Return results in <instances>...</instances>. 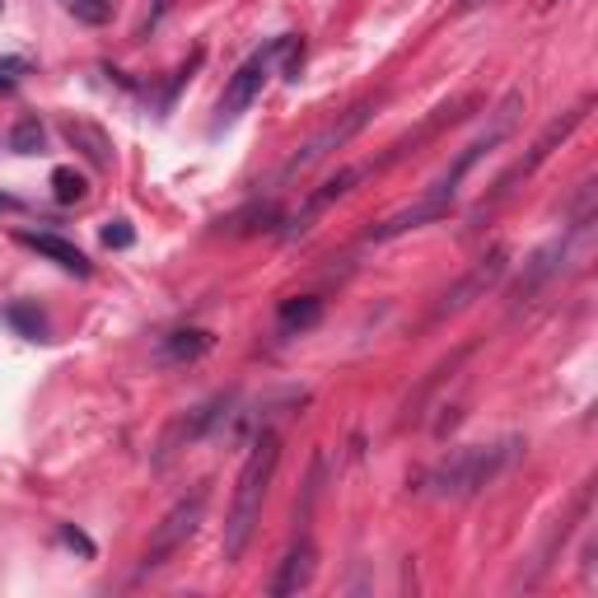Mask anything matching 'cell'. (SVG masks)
Here are the masks:
<instances>
[{
  "label": "cell",
  "instance_id": "obj_22",
  "mask_svg": "<svg viewBox=\"0 0 598 598\" xmlns=\"http://www.w3.org/2000/svg\"><path fill=\"white\" fill-rule=\"evenodd\" d=\"M24 71H28V61H24V57H5V61H0V89H14Z\"/></svg>",
  "mask_w": 598,
  "mask_h": 598
},
{
  "label": "cell",
  "instance_id": "obj_1",
  "mask_svg": "<svg viewBox=\"0 0 598 598\" xmlns=\"http://www.w3.org/2000/svg\"><path fill=\"white\" fill-rule=\"evenodd\" d=\"M519 108H524V94H506V103L496 108V117H491V127H486L472 146H463L459 150V160H453L439 178L421 192L412 207H402V211H393L388 220H379V225L370 229V239L374 244H388V239H398V234H407V229H421V225H431V220H445L449 215V207H453V197H459V187H463V178L472 169H477V160L482 154H491L500 140H506L510 132H514V122H519Z\"/></svg>",
  "mask_w": 598,
  "mask_h": 598
},
{
  "label": "cell",
  "instance_id": "obj_3",
  "mask_svg": "<svg viewBox=\"0 0 598 598\" xmlns=\"http://www.w3.org/2000/svg\"><path fill=\"white\" fill-rule=\"evenodd\" d=\"M276 468H281V439H276V431H262L253 439V453H248L244 472H239V486H234V506H229V519H225V543H220L225 561H239L248 552V543H253Z\"/></svg>",
  "mask_w": 598,
  "mask_h": 598
},
{
  "label": "cell",
  "instance_id": "obj_24",
  "mask_svg": "<svg viewBox=\"0 0 598 598\" xmlns=\"http://www.w3.org/2000/svg\"><path fill=\"white\" fill-rule=\"evenodd\" d=\"M169 5H173V0H150V14H146V34H150V28L164 20V14H169Z\"/></svg>",
  "mask_w": 598,
  "mask_h": 598
},
{
  "label": "cell",
  "instance_id": "obj_15",
  "mask_svg": "<svg viewBox=\"0 0 598 598\" xmlns=\"http://www.w3.org/2000/svg\"><path fill=\"white\" fill-rule=\"evenodd\" d=\"M211 346H215L211 333H201V327H183V333L160 337V351H154V360H160V365H192V360H201Z\"/></svg>",
  "mask_w": 598,
  "mask_h": 598
},
{
  "label": "cell",
  "instance_id": "obj_16",
  "mask_svg": "<svg viewBox=\"0 0 598 598\" xmlns=\"http://www.w3.org/2000/svg\"><path fill=\"white\" fill-rule=\"evenodd\" d=\"M319 319H323V299L299 295V299H286V304H281L276 327H281V337H295V333H309Z\"/></svg>",
  "mask_w": 598,
  "mask_h": 598
},
{
  "label": "cell",
  "instance_id": "obj_21",
  "mask_svg": "<svg viewBox=\"0 0 598 598\" xmlns=\"http://www.w3.org/2000/svg\"><path fill=\"white\" fill-rule=\"evenodd\" d=\"M103 244H108V248H132V244H136V229L127 225V220H113V225L103 229Z\"/></svg>",
  "mask_w": 598,
  "mask_h": 598
},
{
  "label": "cell",
  "instance_id": "obj_13",
  "mask_svg": "<svg viewBox=\"0 0 598 598\" xmlns=\"http://www.w3.org/2000/svg\"><path fill=\"white\" fill-rule=\"evenodd\" d=\"M14 239H20L24 248H34V253L38 258H47V262H57L61 266V272H71V276H94V262L80 253V248H75V244H66V239H61V234H38V229H20V234H14Z\"/></svg>",
  "mask_w": 598,
  "mask_h": 598
},
{
  "label": "cell",
  "instance_id": "obj_19",
  "mask_svg": "<svg viewBox=\"0 0 598 598\" xmlns=\"http://www.w3.org/2000/svg\"><path fill=\"white\" fill-rule=\"evenodd\" d=\"M52 192H57V201H85V192H89V183H85V173H75V169H52Z\"/></svg>",
  "mask_w": 598,
  "mask_h": 598
},
{
  "label": "cell",
  "instance_id": "obj_4",
  "mask_svg": "<svg viewBox=\"0 0 598 598\" xmlns=\"http://www.w3.org/2000/svg\"><path fill=\"white\" fill-rule=\"evenodd\" d=\"M589 108H594V99H585V103H575L571 108V113H565V117H557V122H547V127H543V136L538 140H533V146H528V154H519V160L506 169V173H500V178H496V187H491V197H486L482 201V207H477V215H472V220H482L486 211H496L500 207V201H506L510 192H514V187L519 183H528L533 178V173H538L547 160H552V150H561L565 146V140H571L575 136V127H580V122H585L589 117Z\"/></svg>",
  "mask_w": 598,
  "mask_h": 598
},
{
  "label": "cell",
  "instance_id": "obj_5",
  "mask_svg": "<svg viewBox=\"0 0 598 598\" xmlns=\"http://www.w3.org/2000/svg\"><path fill=\"white\" fill-rule=\"evenodd\" d=\"M207 486H197L192 496H183L178 506H173L160 524H154L150 533V543H146V552H140V565H136V580H146L154 571H164L169 557H178L187 543L197 538V528H201V519H207Z\"/></svg>",
  "mask_w": 598,
  "mask_h": 598
},
{
  "label": "cell",
  "instance_id": "obj_14",
  "mask_svg": "<svg viewBox=\"0 0 598 598\" xmlns=\"http://www.w3.org/2000/svg\"><path fill=\"white\" fill-rule=\"evenodd\" d=\"M61 132H66V140L85 154L94 169H113V140H108L103 127H94V122H85V117H66L61 122Z\"/></svg>",
  "mask_w": 598,
  "mask_h": 598
},
{
  "label": "cell",
  "instance_id": "obj_2",
  "mask_svg": "<svg viewBox=\"0 0 598 598\" xmlns=\"http://www.w3.org/2000/svg\"><path fill=\"white\" fill-rule=\"evenodd\" d=\"M524 453V439H491V445H463L449 449L445 459H435L426 472H421V491L435 500H472L482 496L486 486H496L506 472L519 463Z\"/></svg>",
  "mask_w": 598,
  "mask_h": 598
},
{
  "label": "cell",
  "instance_id": "obj_6",
  "mask_svg": "<svg viewBox=\"0 0 598 598\" xmlns=\"http://www.w3.org/2000/svg\"><path fill=\"white\" fill-rule=\"evenodd\" d=\"M290 38L295 34H281V38H272L266 47H258L253 57L244 61L239 71H234V80L225 85V94H220V122H234L244 113V108H253V99L262 94V85L272 80V71H276V61L286 57V47H290Z\"/></svg>",
  "mask_w": 598,
  "mask_h": 598
},
{
  "label": "cell",
  "instance_id": "obj_7",
  "mask_svg": "<svg viewBox=\"0 0 598 598\" xmlns=\"http://www.w3.org/2000/svg\"><path fill=\"white\" fill-rule=\"evenodd\" d=\"M506 266H510V253H506V248H491V253H486L482 262H472L468 272H463L459 281H453V286H449L445 295L435 299V309H431V319H426V323L459 319L463 309H472V304H477V299H486V290H491L496 281L506 276Z\"/></svg>",
  "mask_w": 598,
  "mask_h": 598
},
{
  "label": "cell",
  "instance_id": "obj_25",
  "mask_svg": "<svg viewBox=\"0 0 598 598\" xmlns=\"http://www.w3.org/2000/svg\"><path fill=\"white\" fill-rule=\"evenodd\" d=\"M14 207V197H5V192H0V211H10Z\"/></svg>",
  "mask_w": 598,
  "mask_h": 598
},
{
  "label": "cell",
  "instance_id": "obj_11",
  "mask_svg": "<svg viewBox=\"0 0 598 598\" xmlns=\"http://www.w3.org/2000/svg\"><path fill=\"white\" fill-rule=\"evenodd\" d=\"M565 248H571V239L561 234V239H552L547 248H538V253H533V258L524 262V276H519V281H514V290H510V309H524L528 299L538 295V290L547 286V281H552V276L561 272Z\"/></svg>",
  "mask_w": 598,
  "mask_h": 598
},
{
  "label": "cell",
  "instance_id": "obj_18",
  "mask_svg": "<svg viewBox=\"0 0 598 598\" xmlns=\"http://www.w3.org/2000/svg\"><path fill=\"white\" fill-rule=\"evenodd\" d=\"M61 10L75 14V20L89 24V28H103L113 20V0H61Z\"/></svg>",
  "mask_w": 598,
  "mask_h": 598
},
{
  "label": "cell",
  "instance_id": "obj_12",
  "mask_svg": "<svg viewBox=\"0 0 598 598\" xmlns=\"http://www.w3.org/2000/svg\"><path fill=\"white\" fill-rule=\"evenodd\" d=\"M313 565H319L313 538H309V533H299V538L286 547V557H281V565H276V575H272V585H266V594H272V598H286V594L309 589Z\"/></svg>",
  "mask_w": 598,
  "mask_h": 598
},
{
  "label": "cell",
  "instance_id": "obj_9",
  "mask_svg": "<svg viewBox=\"0 0 598 598\" xmlns=\"http://www.w3.org/2000/svg\"><path fill=\"white\" fill-rule=\"evenodd\" d=\"M234 416V393H220V398H211V402H201V407H192L187 416H178L169 426V435L160 439V453H154V463H169L173 453H183L187 445H197V439H207V435H215L225 421Z\"/></svg>",
  "mask_w": 598,
  "mask_h": 598
},
{
  "label": "cell",
  "instance_id": "obj_8",
  "mask_svg": "<svg viewBox=\"0 0 598 598\" xmlns=\"http://www.w3.org/2000/svg\"><path fill=\"white\" fill-rule=\"evenodd\" d=\"M370 113H374V99H360V103L346 108V113H337L319 136H309V140H304V150H295V154H290L286 169H281V178H295V173H304V169H313L319 160H327L333 150H341L346 140H351V136L370 122Z\"/></svg>",
  "mask_w": 598,
  "mask_h": 598
},
{
  "label": "cell",
  "instance_id": "obj_23",
  "mask_svg": "<svg viewBox=\"0 0 598 598\" xmlns=\"http://www.w3.org/2000/svg\"><path fill=\"white\" fill-rule=\"evenodd\" d=\"M61 543H66V547H75V552H80V557H94V543L85 538V533H80V528H71V524H66V528H61Z\"/></svg>",
  "mask_w": 598,
  "mask_h": 598
},
{
  "label": "cell",
  "instance_id": "obj_17",
  "mask_svg": "<svg viewBox=\"0 0 598 598\" xmlns=\"http://www.w3.org/2000/svg\"><path fill=\"white\" fill-rule=\"evenodd\" d=\"M5 323L28 341H47V319L34 304H5Z\"/></svg>",
  "mask_w": 598,
  "mask_h": 598
},
{
  "label": "cell",
  "instance_id": "obj_20",
  "mask_svg": "<svg viewBox=\"0 0 598 598\" xmlns=\"http://www.w3.org/2000/svg\"><path fill=\"white\" fill-rule=\"evenodd\" d=\"M10 146L20 150V154H38V150H42V122H38V117H24L20 127H14Z\"/></svg>",
  "mask_w": 598,
  "mask_h": 598
},
{
  "label": "cell",
  "instance_id": "obj_10",
  "mask_svg": "<svg viewBox=\"0 0 598 598\" xmlns=\"http://www.w3.org/2000/svg\"><path fill=\"white\" fill-rule=\"evenodd\" d=\"M370 173H374V164H351V169H337L333 178H323V187H313V192L304 197V207L295 211L290 229H286V239H299V234H309V229H313V220H319L327 207H333V201H341L360 178H370Z\"/></svg>",
  "mask_w": 598,
  "mask_h": 598
}]
</instances>
